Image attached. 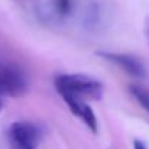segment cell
I'll use <instances>...</instances> for the list:
<instances>
[{"mask_svg": "<svg viewBox=\"0 0 149 149\" xmlns=\"http://www.w3.org/2000/svg\"><path fill=\"white\" fill-rule=\"evenodd\" d=\"M55 12L59 16H67L71 12V0H55Z\"/></svg>", "mask_w": 149, "mask_h": 149, "instance_id": "obj_6", "label": "cell"}, {"mask_svg": "<svg viewBox=\"0 0 149 149\" xmlns=\"http://www.w3.org/2000/svg\"><path fill=\"white\" fill-rule=\"evenodd\" d=\"M61 99L65 101V104L70 107L71 113L74 116H77L78 119L83 120V123L93 132V133H97V129H99V123H97V117L91 109V106L88 103H86V100L78 99V97H72V96H61Z\"/></svg>", "mask_w": 149, "mask_h": 149, "instance_id": "obj_4", "label": "cell"}, {"mask_svg": "<svg viewBox=\"0 0 149 149\" xmlns=\"http://www.w3.org/2000/svg\"><path fill=\"white\" fill-rule=\"evenodd\" d=\"M129 93L136 100V103L149 114V91L141 86H129Z\"/></svg>", "mask_w": 149, "mask_h": 149, "instance_id": "obj_5", "label": "cell"}, {"mask_svg": "<svg viewBox=\"0 0 149 149\" xmlns=\"http://www.w3.org/2000/svg\"><path fill=\"white\" fill-rule=\"evenodd\" d=\"M6 136L12 149H36L42 141L44 130L38 123L17 120L9 126Z\"/></svg>", "mask_w": 149, "mask_h": 149, "instance_id": "obj_2", "label": "cell"}, {"mask_svg": "<svg viewBox=\"0 0 149 149\" xmlns=\"http://www.w3.org/2000/svg\"><path fill=\"white\" fill-rule=\"evenodd\" d=\"M1 110H3V100L0 99V113H1Z\"/></svg>", "mask_w": 149, "mask_h": 149, "instance_id": "obj_9", "label": "cell"}, {"mask_svg": "<svg viewBox=\"0 0 149 149\" xmlns=\"http://www.w3.org/2000/svg\"><path fill=\"white\" fill-rule=\"evenodd\" d=\"M133 149H146V146L143 145V142H141L139 139L133 141Z\"/></svg>", "mask_w": 149, "mask_h": 149, "instance_id": "obj_8", "label": "cell"}, {"mask_svg": "<svg viewBox=\"0 0 149 149\" xmlns=\"http://www.w3.org/2000/svg\"><path fill=\"white\" fill-rule=\"evenodd\" d=\"M54 87L59 96H72L83 100H101L104 86L97 78L86 74H59L54 78Z\"/></svg>", "mask_w": 149, "mask_h": 149, "instance_id": "obj_1", "label": "cell"}, {"mask_svg": "<svg viewBox=\"0 0 149 149\" xmlns=\"http://www.w3.org/2000/svg\"><path fill=\"white\" fill-rule=\"evenodd\" d=\"M1 65H3V61H0V67H1Z\"/></svg>", "mask_w": 149, "mask_h": 149, "instance_id": "obj_10", "label": "cell"}, {"mask_svg": "<svg viewBox=\"0 0 149 149\" xmlns=\"http://www.w3.org/2000/svg\"><path fill=\"white\" fill-rule=\"evenodd\" d=\"M143 35H145V39L149 45V16H146L143 20Z\"/></svg>", "mask_w": 149, "mask_h": 149, "instance_id": "obj_7", "label": "cell"}, {"mask_svg": "<svg viewBox=\"0 0 149 149\" xmlns=\"http://www.w3.org/2000/svg\"><path fill=\"white\" fill-rule=\"evenodd\" d=\"M97 55L104 61L114 64L117 68L123 70L130 77H135V78L146 77V68L143 62L135 55L122 54V52H110V51H99Z\"/></svg>", "mask_w": 149, "mask_h": 149, "instance_id": "obj_3", "label": "cell"}]
</instances>
